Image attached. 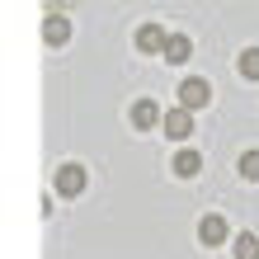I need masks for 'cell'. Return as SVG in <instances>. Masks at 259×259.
<instances>
[{"instance_id":"cell-8","label":"cell","mask_w":259,"mask_h":259,"mask_svg":"<svg viewBox=\"0 0 259 259\" xmlns=\"http://www.w3.org/2000/svg\"><path fill=\"white\" fill-rule=\"evenodd\" d=\"M198 170H203V156H198L193 146H184V151L175 156V175H198Z\"/></svg>"},{"instance_id":"cell-9","label":"cell","mask_w":259,"mask_h":259,"mask_svg":"<svg viewBox=\"0 0 259 259\" xmlns=\"http://www.w3.org/2000/svg\"><path fill=\"white\" fill-rule=\"evenodd\" d=\"M231 250H236V259H259V240H254L250 231H240V236L231 240Z\"/></svg>"},{"instance_id":"cell-10","label":"cell","mask_w":259,"mask_h":259,"mask_svg":"<svg viewBox=\"0 0 259 259\" xmlns=\"http://www.w3.org/2000/svg\"><path fill=\"white\" fill-rule=\"evenodd\" d=\"M42 38H48L52 48H57V42H66V19H62V14H48V24H42Z\"/></svg>"},{"instance_id":"cell-4","label":"cell","mask_w":259,"mask_h":259,"mask_svg":"<svg viewBox=\"0 0 259 259\" xmlns=\"http://www.w3.org/2000/svg\"><path fill=\"white\" fill-rule=\"evenodd\" d=\"M132 123H137V127H156V123H165V113L156 109V99H137V109H132Z\"/></svg>"},{"instance_id":"cell-11","label":"cell","mask_w":259,"mask_h":259,"mask_svg":"<svg viewBox=\"0 0 259 259\" xmlns=\"http://www.w3.org/2000/svg\"><path fill=\"white\" fill-rule=\"evenodd\" d=\"M240 71H245L250 80H259V48H250V52H240Z\"/></svg>"},{"instance_id":"cell-5","label":"cell","mask_w":259,"mask_h":259,"mask_svg":"<svg viewBox=\"0 0 259 259\" xmlns=\"http://www.w3.org/2000/svg\"><path fill=\"white\" fill-rule=\"evenodd\" d=\"M57 189L62 193H80L85 189V170L80 165H62V170H57Z\"/></svg>"},{"instance_id":"cell-13","label":"cell","mask_w":259,"mask_h":259,"mask_svg":"<svg viewBox=\"0 0 259 259\" xmlns=\"http://www.w3.org/2000/svg\"><path fill=\"white\" fill-rule=\"evenodd\" d=\"M62 5H66V0H62Z\"/></svg>"},{"instance_id":"cell-6","label":"cell","mask_w":259,"mask_h":259,"mask_svg":"<svg viewBox=\"0 0 259 259\" xmlns=\"http://www.w3.org/2000/svg\"><path fill=\"white\" fill-rule=\"evenodd\" d=\"M198 240H203V245H222V240H226V222H222V217H203Z\"/></svg>"},{"instance_id":"cell-12","label":"cell","mask_w":259,"mask_h":259,"mask_svg":"<svg viewBox=\"0 0 259 259\" xmlns=\"http://www.w3.org/2000/svg\"><path fill=\"white\" fill-rule=\"evenodd\" d=\"M240 175H245V179H259V151H245V156H240Z\"/></svg>"},{"instance_id":"cell-1","label":"cell","mask_w":259,"mask_h":259,"mask_svg":"<svg viewBox=\"0 0 259 259\" xmlns=\"http://www.w3.org/2000/svg\"><path fill=\"white\" fill-rule=\"evenodd\" d=\"M207 99H212V85L203 80V75H184V85H179V109L198 113V109H203Z\"/></svg>"},{"instance_id":"cell-3","label":"cell","mask_w":259,"mask_h":259,"mask_svg":"<svg viewBox=\"0 0 259 259\" xmlns=\"http://www.w3.org/2000/svg\"><path fill=\"white\" fill-rule=\"evenodd\" d=\"M165 42H170V33H165L160 24H142L137 28V48L142 52H165Z\"/></svg>"},{"instance_id":"cell-2","label":"cell","mask_w":259,"mask_h":259,"mask_svg":"<svg viewBox=\"0 0 259 259\" xmlns=\"http://www.w3.org/2000/svg\"><path fill=\"white\" fill-rule=\"evenodd\" d=\"M160 127H165V137H179V142H189V137H193V113H189V109H170Z\"/></svg>"},{"instance_id":"cell-7","label":"cell","mask_w":259,"mask_h":259,"mask_svg":"<svg viewBox=\"0 0 259 259\" xmlns=\"http://www.w3.org/2000/svg\"><path fill=\"white\" fill-rule=\"evenodd\" d=\"M189 52H193V42L184 33H170V42H165V62H189Z\"/></svg>"}]
</instances>
